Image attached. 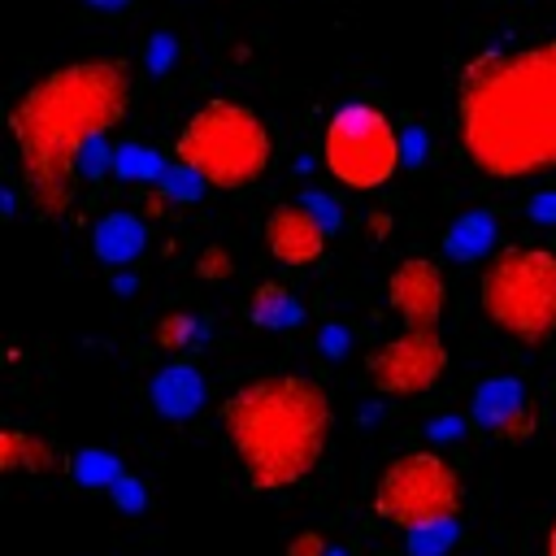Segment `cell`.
I'll list each match as a JSON object with an SVG mask.
<instances>
[{
    "instance_id": "6da1fadb",
    "label": "cell",
    "mask_w": 556,
    "mask_h": 556,
    "mask_svg": "<svg viewBox=\"0 0 556 556\" xmlns=\"http://www.w3.org/2000/svg\"><path fill=\"white\" fill-rule=\"evenodd\" d=\"M130 109V70L117 56H87L48 70L9 109L17 182L39 217H61L78 195V156Z\"/></svg>"
},
{
    "instance_id": "7a4b0ae2",
    "label": "cell",
    "mask_w": 556,
    "mask_h": 556,
    "mask_svg": "<svg viewBox=\"0 0 556 556\" xmlns=\"http://www.w3.org/2000/svg\"><path fill=\"white\" fill-rule=\"evenodd\" d=\"M456 135L473 169L513 182L556 165V35L482 52L456 83Z\"/></svg>"
},
{
    "instance_id": "3957f363",
    "label": "cell",
    "mask_w": 556,
    "mask_h": 556,
    "mask_svg": "<svg viewBox=\"0 0 556 556\" xmlns=\"http://www.w3.org/2000/svg\"><path fill=\"white\" fill-rule=\"evenodd\" d=\"M222 434L252 491H287L330 443V400L313 378L261 374L222 400Z\"/></svg>"
},
{
    "instance_id": "277c9868",
    "label": "cell",
    "mask_w": 556,
    "mask_h": 556,
    "mask_svg": "<svg viewBox=\"0 0 556 556\" xmlns=\"http://www.w3.org/2000/svg\"><path fill=\"white\" fill-rule=\"evenodd\" d=\"M269 152H274V143H269L265 122L239 100L200 104L174 139V161L195 169L204 178V187H217V191L252 187L265 174Z\"/></svg>"
},
{
    "instance_id": "5b68a950",
    "label": "cell",
    "mask_w": 556,
    "mask_h": 556,
    "mask_svg": "<svg viewBox=\"0 0 556 556\" xmlns=\"http://www.w3.org/2000/svg\"><path fill=\"white\" fill-rule=\"evenodd\" d=\"M482 313L495 330L517 343L556 339V252L552 248H504L482 282Z\"/></svg>"
},
{
    "instance_id": "8992f818",
    "label": "cell",
    "mask_w": 556,
    "mask_h": 556,
    "mask_svg": "<svg viewBox=\"0 0 556 556\" xmlns=\"http://www.w3.org/2000/svg\"><path fill=\"white\" fill-rule=\"evenodd\" d=\"M460 504H465V478L439 452H400L374 482V513L404 534L430 521L460 517Z\"/></svg>"
},
{
    "instance_id": "52a82bcc",
    "label": "cell",
    "mask_w": 556,
    "mask_h": 556,
    "mask_svg": "<svg viewBox=\"0 0 556 556\" xmlns=\"http://www.w3.org/2000/svg\"><path fill=\"white\" fill-rule=\"evenodd\" d=\"M321 161L348 191L387 187L404 161V139L391 117L374 104H343L321 135Z\"/></svg>"
},
{
    "instance_id": "ba28073f",
    "label": "cell",
    "mask_w": 556,
    "mask_h": 556,
    "mask_svg": "<svg viewBox=\"0 0 556 556\" xmlns=\"http://www.w3.org/2000/svg\"><path fill=\"white\" fill-rule=\"evenodd\" d=\"M447 369V348L439 339V330H400L395 339L378 343L365 361L369 387L378 395H395V400H417L426 395Z\"/></svg>"
},
{
    "instance_id": "9c48e42d",
    "label": "cell",
    "mask_w": 556,
    "mask_h": 556,
    "mask_svg": "<svg viewBox=\"0 0 556 556\" xmlns=\"http://www.w3.org/2000/svg\"><path fill=\"white\" fill-rule=\"evenodd\" d=\"M387 300L404 330H434L443 317V269L430 256H408L387 278Z\"/></svg>"
},
{
    "instance_id": "30bf717a",
    "label": "cell",
    "mask_w": 556,
    "mask_h": 556,
    "mask_svg": "<svg viewBox=\"0 0 556 556\" xmlns=\"http://www.w3.org/2000/svg\"><path fill=\"white\" fill-rule=\"evenodd\" d=\"M265 248L278 265H291V269H304L313 261H321L326 252V230L321 222L304 208V204H278L269 217H265Z\"/></svg>"
},
{
    "instance_id": "8fae6325",
    "label": "cell",
    "mask_w": 556,
    "mask_h": 556,
    "mask_svg": "<svg viewBox=\"0 0 556 556\" xmlns=\"http://www.w3.org/2000/svg\"><path fill=\"white\" fill-rule=\"evenodd\" d=\"M152 408L165 417V421H187L200 413L204 404V374L191 365V361H169L152 374Z\"/></svg>"
},
{
    "instance_id": "7c38bea8",
    "label": "cell",
    "mask_w": 556,
    "mask_h": 556,
    "mask_svg": "<svg viewBox=\"0 0 556 556\" xmlns=\"http://www.w3.org/2000/svg\"><path fill=\"white\" fill-rule=\"evenodd\" d=\"M91 243H96V256H100V261H109V265H126V261H135V256L143 252L148 230H143V222L130 217V213H109V217L96 222Z\"/></svg>"
},
{
    "instance_id": "4fadbf2b",
    "label": "cell",
    "mask_w": 556,
    "mask_h": 556,
    "mask_svg": "<svg viewBox=\"0 0 556 556\" xmlns=\"http://www.w3.org/2000/svg\"><path fill=\"white\" fill-rule=\"evenodd\" d=\"M526 408V387L517 382V378H508V374H495V378H486L478 391H473V404H469V417L478 421V426H486V430H500L513 413H521Z\"/></svg>"
},
{
    "instance_id": "5bb4252c",
    "label": "cell",
    "mask_w": 556,
    "mask_h": 556,
    "mask_svg": "<svg viewBox=\"0 0 556 556\" xmlns=\"http://www.w3.org/2000/svg\"><path fill=\"white\" fill-rule=\"evenodd\" d=\"M52 465H56V447L43 434L17 430V426H4L0 430V469L9 478L13 473H48Z\"/></svg>"
},
{
    "instance_id": "9a60e30c",
    "label": "cell",
    "mask_w": 556,
    "mask_h": 556,
    "mask_svg": "<svg viewBox=\"0 0 556 556\" xmlns=\"http://www.w3.org/2000/svg\"><path fill=\"white\" fill-rule=\"evenodd\" d=\"M495 239H500V222L486 208H473V213H465V217H456L447 226L443 248H447L452 261H478V256H486L495 248Z\"/></svg>"
},
{
    "instance_id": "2e32d148",
    "label": "cell",
    "mask_w": 556,
    "mask_h": 556,
    "mask_svg": "<svg viewBox=\"0 0 556 556\" xmlns=\"http://www.w3.org/2000/svg\"><path fill=\"white\" fill-rule=\"evenodd\" d=\"M248 313H252V321L265 326V330H291V326H300L304 304H300L282 282H265V287L252 291Z\"/></svg>"
},
{
    "instance_id": "e0dca14e",
    "label": "cell",
    "mask_w": 556,
    "mask_h": 556,
    "mask_svg": "<svg viewBox=\"0 0 556 556\" xmlns=\"http://www.w3.org/2000/svg\"><path fill=\"white\" fill-rule=\"evenodd\" d=\"M70 473H74L83 486H91V491H113V486L126 478L122 460H117L113 452H104V447H83V452L74 456Z\"/></svg>"
},
{
    "instance_id": "ac0fdd59",
    "label": "cell",
    "mask_w": 556,
    "mask_h": 556,
    "mask_svg": "<svg viewBox=\"0 0 556 556\" xmlns=\"http://www.w3.org/2000/svg\"><path fill=\"white\" fill-rule=\"evenodd\" d=\"M165 169H169V165L161 161V152H152V148H143V143H122V148L113 152V174H122L126 182H161Z\"/></svg>"
},
{
    "instance_id": "d6986e66",
    "label": "cell",
    "mask_w": 556,
    "mask_h": 556,
    "mask_svg": "<svg viewBox=\"0 0 556 556\" xmlns=\"http://www.w3.org/2000/svg\"><path fill=\"white\" fill-rule=\"evenodd\" d=\"M404 539H408V556H447L452 543L460 539V526H456V517H447V521H430Z\"/></svg>"
},
{
    "instance_id": "ffe728a7",
    "label": "cell",
    "mask_w": 556,
    "mask_h": 556,
    "mask_svg": "<svg viewBox=\"0 0 556 556\" xmlns=\"http://www.w3.org/2000/svg\"><path fill=\"white\" fill-rule=\"evenodd\" d=\"M200 187H204V178H200L195 169L178 165V161L161 174V191H165V200H195V195H200Z\"/></svg>"
},
{
    "instance_id": "44dd1931",
    "label": "cell",
    "mask_w": 556,
    "mask_h": 556,
    "mask_svg": "<svg viewBox=\"0 0 556 556\" xmlns=\"http://www.w3.org/2000/svg\"><path fill=\"white\" fill-rule=\"evenodd\" d=\"M104 169H113V148H109V139L100 135V139H91L87 148H83V156H78V178H104Z\"/></svg>"
},
{
    "instance_id": "7402d4cb",
    "label": "cell",
    "mask_w": 556,
    "mask_h": 556,
    "mask_svg": "<svg viewBox=\"0 0 556 556\" xmlns=\"http://www.w3.org/2000/svg\"><path fill=\"white\" fill-rule=\"evenodd\" d=\"M195 334V321H191V313H169L161 326H156V339H161V348H187V339Z\"/></svg>"
},
{
    "instance_id": "603a6c76",
    "label": "cell",
    "mask_w": 556,
    "mask_h": 556,
    "mask_svg": "<svg viewBox=\"0 0 556 556\" xmlns=\"http://www.w3.org/2000/svg\"><path fill=\"white\" fill-rule=\"evenodd\" d=\"M174 56H178L174 35H169V30H156L152 43H148V74H165V70L174 65Z\"/></svg>"
},
{
    "instance_id": "cb8c5ba5",
    "label": "cell",
    "mask_w": 556,
    "mask_h": 556,
    "mask_svg": "<svg viewBox=\"0 0 556 556\" xmlns=\"http://www.w3.org/2000/svg\"><path fill=\"white\" fill-rule=\"evenodd\" d=\"M534 430H539V408H530V404H526L521 413H513V417H508V421L495 430V439H504V443H517V439H530Z\"/></svg>"
},
{
    "instance_id": "d4e9b609",
    "label": "cell",
    "mask_w": 556,
    "mask_h": 556,
    "mask_svg": "<svg viewBox=\"0 0 556 556\" xmlns=\"http://www.w3.org/2000/svg\"><path fill=\"white\" fill-rule=\"evenodd\" d=\"M109 495H113V500H117L126 513H139V508L148 504V491H143V482H139V478H130V473H126V478H122V482H117Z\"/></svg>"
},
{
    "instance_id": "484cf974",
    "label": "cell",
    "mask_w": 556,
    "mask_h": 556,
    "mask_svg": "<svg viewBox=\"0 0 556 556\" xmlns=\"http://www.w3.org/2000/svg\"><path fill=\"white\" fill-rule=\"evenodd\" d=\"M195 274L208 278V282H222V278H230V256H226L222 248H208V252L195 261Z\"/></svg>"
},
{
    "instance_id": "4316f807",
    "label": "cell",
    "mask_w": 556,
    "mask_h": 556,
    "mask_svg": "<svg viewBox=\"0 0 556 556\" xmlns=\"http://www.w3.org/2000/svg\"><path fill=\"white\" fill-rule=\"evenodd\" d=\"M304 208H308V213L321 222V230H326V235L339 226V213H334V200H330V195H321V191H308V195H304Z\"/></svg>"
},
{
    "instance_id": "83f0119b",
    "label": "cell",
    "mask_w": 556,
    "mask_h": 556,
    "mask_svg": "<svg viewBox=\"0 0 556 556\" xmlns=\"http://www.w3.org/2000/svg\"><path fill=\"white\" fill-rule=\"evenodd\" d=\"M287 556H330V547H326V539H321V534L304 530V534H295V539L287 543Z\"/></svg>"
},
{
    "instance_id": "f1b7e54d",
    "label": "cell",
    "mask_w": 556,
    "mask_h": 556,
    "mask_svg": "<svg viewBox=\"0 0 556 556\" xmlns=\"http://www.w3.org/2000/svg\"><path fill=\"white\" fill-rule=\"evenodd\" d=\"M348 343H352V334H348L343 326H326V330H321V352H326V356H343Z\"/></svg>"
},
{
    "instance_id": "f546056e",
    "label": "cell",
    "mask_w": 556,
    "mask_h": 556,
    "mask_svg": "<svg viewBox=\"0 0 556 556\" xmlns=\"http://www.w3.org/2000/svg\"><path fill=\"white\" fill-rule=\"evenodd\" d=\"M530 217L534 222H556V191H543L530 200Z\"/></svg>"
},
{
    "instance_id": "4dcf8cb0",
    "label": "cell",
    "mask_w": 556,
    "mask_h": 556,
    "mask_svg": "<svg viewBox=\"0 0 556 556\" xmlns=\"http://www.w3.org/2000/svg\"><path fill=\"white\" fill-rule=\"evenodd\" d=\"M91 9H104V13H117V9H126L130 0H87Z\"/></svg>"
},
{
    "instance_id": "1f68e13d",
    "label": "cell",
    "mask_w": 556,
    "mask_h": 556,
    "mask_svg": "<svg viewBox=\"0 0 556 556\" xmlns=\"http://www.w3.org/2000/svg\"><path fill=\"white\" fill-rule=\"evenodd\" d=\"M460 430H465L460 421H439V426H434V434H439V439H447V434H460Z\"/></svg>"
},
{
    "instance_id": "d6a6232c",
    "label": "cell",
    "mask_w": 556,
    "mask_h": 556,
    "mask_svg": "<svg viewBox=\"0 0 556 556\" xmlns=\"http://www.w3.org/2000/svg\"><path fill=\"white\" fill-rule=\"evenodd\" d=\"M543 556H556V513H552V526H547V543H543Z\"/></svg>"
},
{
    "instance_id": "836d02e7",
    "label": "cell",
    "mask_w": 556,
    "mask_h": 556,
    "mask_svg": "<svg viewBox=\"0 0 556 556\" xmlns=\"http://www.w3.org/2000/svg\"><path fill=\"white\" fill-rule=\"evenodd\" d=\"M330 556H348V552H339V547H330Z\"/></svg>"
}]
</instances>
